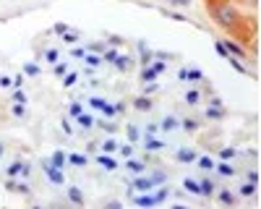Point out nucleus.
<instances>
[{
	"label": "nucleus",
	"instance_id": "obj_1",
	"mask_svg": "<svg viewBox=\"0 0 261 209\" xmlns=\"http://www.w3.org/2000/svg\"><path fill=\"white\" fill-rule=\"evenodd\" d=\"M212 19L217 21L219 26H235L238 24V11H235V5L233 3H227V0H219V3H214L212 5Z\"/></svg>",
	"mask_w": 261,
	"mask_h": 209
},
{
	"label": "nucleus",
	"instance_id": "obj_2",
	"mask_svg": "<svg viewBox=\"0 0 261 209\" xmlns=\"http://www.w3.org/2000/svg\"><path fill=\"white\" fill-rule=\"evenodd\" d=\"M44 173H47V178H50L52 183H63V173H60V167L47 165V167H44Z\"/></svg>",
	"mask_w": 261,
	"mask_h": 209
},
{
	"label": "nucleus",
	"instance_id": "obj_3",
	"mask_svg": "<svg viewBox=\"0 0 261 209\" xmlns=\"http://www.w3.org/2000/svg\"><path fill=\"white\" fill-rule=\"evenodd\" d=\"M97 162H99V165H102L105 170H115V167H118V162H115L112 157H107V154H99Z\"/></svg>",
	"mask_w": 261,
	"mask_h": 209
},
{
	"label": "nucleus",
	"instance_id": "obj_4",
	"mask_svg": "<svg viewBox=\"0 0 261 209\" xmlns=\"http://www.w3.org/2000/svg\"><path fill=\"white\" fill-rule=\"evenodd\" d=\"M152 186H154V183H152L149 178H136V181H133V188H136V191H141V193H144V191H149Z\"/></svg>",
	"mask_w": 261,
	"mask_h": 209
},
{
	"label": "nucleus",
	"instance_id": "obj_5",
	"mask_svg": "<svg viewBox=\"0 0 261 209\" xmlns=\"http://www.w3.org/2000/svg\"><path fill=\"white\" fill-rule=\"evenodd\" d=\"M222 44H225V50H227V52H233L235 58H245V50H243V47H238L235 42H222Z\"/></svg>",
	"mask_w": 261,
	"mask_h": 209
},
{
	"label": "nucleus",
	"instance_id": "obj_6",
	"mask_svg": "<svg viewBox=\"0 0 261 209\" xmlns=\"http://www.w3.org/2000/svg\"><path fill=\"white\" fill-rule=\"evenodd\" d=\"M198 193L212 196V193H214V183H212V181H201V183H198Z\"/></svg>",
	"mask_w": 261,
	"mask_h": 209
},
{
	"label": "nucleus",
	"instance_id": "obj_7",
	"mask_svg": "<svg viewBox=\"0 0 261 209\" xmlns=\"http://www.w3.org/2000/svg\"><path fill=\"white\" fill-rule=\"evenodd\" d=\"M133 107H136V110H144V113H147V110H152V102H149V97H139V100L133 102Z\"/></svg>",
	"mask_w": 261,
	"mask_h": 209
},
{
	"label": "nucleus",
	"instance_id": "obj_8",
	"mask_svg": "<svg viewBox=\"0 0 261 209\" xmlns=\"http://www.w3.org/2000/svg\"><path fill=\"white\" fill-rule=\"evenodd\" d=\"M68 199H71L73 204H84V193L79 188H68Z\"/></svg>",
	"mask_w": 261,
	"mask_h": 209
},
{
	"label": "nucleus",
	"instance_id": "obj_9",
	"mask_svg": "<svg viewBox=\"0 0 261 209\" xmlns=\"http://www.w3.org/2000/svg\"><path fill=\"white\" fill-rule=\"evenodd\" d=\"M65 160L71 162V165H79V167H84V165H87V157H84V154H68Z\"/></svg>",
	"mask_w": 261,
	"mask_h": 209
},
{
	"label": "nucleus",
	"instance_id": "obj_10",
	"mask_svg": "<svg viewBox=\"0 0 261 209\" xmlns=\"http://www.w3.org/2000/svg\"><path fill=\"white\" fill-rule=\"evenodd\" d=\"M178 160H180V162H194L196 154L191 152V149H180V152H178Z\"/></svg>",
	"mask_w": 261,
	"mask_h": 209
},
{
	"label": "nucleus",
	"instance_id": "obj_11",
	"mask_svg": "<svg viewBox=\"0 0 261 209\" xmlns=\"http://www.w3.org/2000/svg\"><path fill=\"white\" fill-rule=\"evenodd\" d=\"M133 201H136V204H139V207H154V204H157V201H154V196H136Z\"/></svg>",
	"mask_w": 261,
	"mask_h": 209
},
{
	"label": "nucleus",
	"instance_id": "obj_12",
	"mask_svg": "<svg viewBox=\"0 0 261 209\" xmlns=\"http://www.w3.org/2000/svg\"><path fill=\"white\" fill-rule=\"evenodd\" d=\"M63 162H65V154L63 152H55V154H52V160H50V165L52 167H63Z\"/></svg>",
	"mask_w": 261,
	"mask_h": 209
},
{
	"label": "nucleus",
	"instance_id": "obj_13",
	"mask_svg": "<svg viewBox=\"0 0 261 209\" xmlns=\"http://www.w3.org/2000/svg\"><path fill=\"white\" fill-rule=\"evenodd\" d=\"M206 118L219 121V118H225V110H222V107H209V110H206Z\"/></svg>",
	"mask_w": 261,
	"mask_h": 209
},
{
	"label": "nucleus",
	"instance_id": "obj_14",
	"mask_svg": "<svg viewBox=\"0 0 261 209\" xmlns=\"http://www.w3.org/2000/svg\"><path fill=\"white\" fill-rule=\"evenodd\" d=\"M251 193H256V183H243L240 186V196H251Z\"/></svg>",
	"mask_w": 261,
	"mask_h": 209
},
{
	"label": "nucleus",
	"instance_id": "obj_15",
	"mask_svg": "<svg viewBox=\"0 0 261 209\" xmlns=\"http://www.w3.org/2000/svg\"><path fill=\"white\" fill-rule=\"evenodd\" d=\"M198 167H201V170H212L214 167L212 157H198Z\"/></svg>",
	"mask_w": 261,
	"mask_h": 209
},
{
	"label": "nucleus",
	"instance_id": "obj_16",
	"mask_svg": "<svg viewBox=\"0 0 261 209\" xmlns=\"http://www.w3.org/2000/svg\"><path fill=\"white\" fill-rule=\"evenodd\" d=\"M126 167L130 170V173H141V170H144V165H141L139 160H128V165H126Z\"/></svg>",
	"mask_w": 261,
	"mask_h": 209
},
{
	"label": "nucleus",
	"instance_id": "obj_17",
	"mask_svg": "<svg viewBox=\"0 0 261 209\" xmlns=\"http://www.w3.org/2000/svg\"><path fill=\"white\" fill-rule=\"evenodd\" d=\"M173 128H178V121H175V118H165V121H162V131H173Z\"/></svg>",
	"mask_w": 261,
	"mask_h": 209
},
{
	"label": "nucleus",
	"instance_id": "obj_18",
	"mask_svg": "<svg viewBox=\"0 0 261 209\" xmlns=\"http://www.w3.org/2000/svg\"><path fill=\"white\" fill-rule=\"evenodd\" d=\"M112 63H115V65H118V68H120V71H128V65H130V61H128V58H120V55H118V58H115V61H112Z\"/></svg>",
	"mask_w": 261,
	"mask_h": 209
},
{
	"label": "nucleus",
	"instance_id": "obj_19",
	"mask_svg": "<svg viewBox=\"0 0 261 209\" xmlns=\"http://www.w3.org/2000/svg\"><path fill=\"white\" fill-rule=\"evenodd\" d=\"M165 144H162V141H159V139H149L147 141V149H149V152H157V149H162Z\"/></svg>",
	"mask_w": 261,
	"mask_h": 209
},
{
	"label": "nucleus",
	"instance_id": "obj_20",
	"mask_svg": "<svg viewBox=\"0 0 261 209\" xmlns=\"http://www.w3.org/2000/svg\"><path fill=\"white\" fill-rule=\"evenodd\" d=\"M79 123H81V128H91V125H94V121H91V115H79Z\"/></svg>",
	"mask_w": 261,
	"mask_h": 209
},
{
	"label": "nucleus",
	"instance_id": "obj_21",
	"mask_svg": "<svg viewBox=\"0 0 261 209\" xmlns=\"http://www.w3.org/2000/svg\"><path fill=\"white\" fill-rule=\"evenodd\" d=\"M89 104H91V107H94V110H102L107 102L102 100V97H91V100H89Z\"/></svg>",
	"mask_w": 261,
	"mask_h": 209
},
{
	"label": "nucleus",
	"instance_id": "obj_22",
	"mask_svg": "<svg viewBox=\"0 0 261 209\" xmlns=\"http://www.w3.org/2000/svg\"><path fill=\"white\" fill-rule=\"evenodd\" d=\"M84 58H87V63L91 65V68H97V65L102 63V61H99V55H94V52H89V55H84Z\"/></svg>",
	"mask_w": 261,
	"mask_h": 209
},
{
	"label": "nucleus",
	"instance_id": "obj_23",
	"mask_svg": "<svg viewBox=\"0 0 261 209\" xmlns=\"http://www.w3.org/2000/svg\"><path fill=\"white\" fill-rule=\"evenodd\" d=\"M183 186H186L191 193H198V183H196V181H191V178H186V181H183Z\"/></svg>",
	"mask_w": 261,
	"mask_h": 209
},
{
	"label": "nucleus",
	"instance_id": "obj_24",
	"mask_svg": "<svg viewBox=\"0 0 261 209\" xmlns=\"http://www.w3.org/2000/svg\"><path fill=\"white\" fill-rule=\"evenodd\" d=\"M102 149H105V152H115V149H118V141H115V139H107L105 144H102Z\"/></svg>",
	"mask_w": 261,
	"mask_h": 209
},
{
	"label": "nucleus",
	"instance_id": "obj_25",
	"mask_svg": "<svg viewBox=\"0 0 261 209\" xmlns=\"http://www.w3.org/2000/svg\"><path fill=\"white\" fill-rule=\"evenodd\" d=\"M217 170H219V175H227V178H230V175L235 173V170L230 167V165H225V162H222V165H217Z\"/></svg>",
	"mask_w": 261,
	"mask_h": 209
},
{
	"label": "nucleus",
	"instance_id": "obj_26",
	"mask_svg": "<svg viewBox=\"0 0 261 209\" xmlns=\"http://www.w3.org/2000/svg\"><path fill=\"white\" fill-rule=\"evenodd\" d=\"M141 79H144V81H154V79H157V73L152 71V68H144V71H141Z\"/></svg>",
	"mask_w": 261,
	"mask_h": 209
},
{
	"label": "nucleus",
	"instance_id": "obj_27",
	"mask_svg": "<svg viewBox=\"0 0 261 209\" xmlns=\"http://www.w3.org/2000/svg\"><path fill=\"white\" fill-rule=\"evenodd\" d=\"M214 50H217V52H219V55H222V58H225V61H227V58H230V52L225 50V44H222V42H214Z\"/></svg>",
	"mask_w": 261,
	"mask_h": 209
},
{
	"label": "nucleus",
	"instance_id": "obj_28",
	"mask_svg": "<svg viewBox=\"0 0 261 209\" xmlns=\"http://www.w3.org/2000/svg\"><path fill=\"white\" fill-rule=\"evenodd\" d=\"M24 73H26V76H37V73H40V65L29 63V65H26V68H24Z\"/></svg>",
	"mask_w": 261,
	"mask_h": 209
},
{
	"label": "nucleus",
	"instance_id": "obj_29",
	"mask_svg": "<svg viewBox=\"0 0 261 209\" xmlns=\"http://www.w3.org/2000/svg\"><path fill=\"white\" fill-rule=\"evenodd\" d=\"M219 157H222V160H230V157H235V149H219Z\"/></svg>",
	"mask_w": 261,
	"mask_h": 209
},
{
	"label": "nucleus",
	"instance_id": "obj_30",
	"mask_svg": "<svg viewBox=\"0 0 261 209\" xmlns=\"http://www.w3.org/2000/svg\"><path fill=\"white\" fill-rule=\"evenodd\" d=\"M219 201H225V204H233L235 196H233V193H227V191H222V193H219Z\"/></svg>",
	"mask_w": 261,
	"mask_h": 209
},
{
	"label": "nucleus",
	"instance_id": "obj_31",
	"mask_svg": "<svg viewBox=\"0 0 261 209\" xmlns=\"http://www.w3.org/2000/svg\"><path fill=\"white\" fill-rule=\"evenodd\" d=\"M165 68H167V63H162V61H157L154 65H152V71H154V73H165Z\"/></svg>",
	"mask_w": 261,
	"mask_h": 209
},
{
	"label": "nucleus",
	"instance_id": "obj_32",
	"mask_svg": "<svg viewBox=\"0 0 261 209\" xmlns=\"http://www.w3.org/2000/svg\"><path fill=\"white\" fill-rule=\"evenodd\" d=\"M186 102H188V104H196V102H198V92H188V94H186Z\"/></svg>",
	"mask_w": 261,
	"mask_h": 209
},
{
	"label": "nucleus",
	"instance_id": "obj_33",
	"mask_svg": "<svg viewBox=\"0 0 261 209\" xmlns=\"http://www.w3.org/2000/svg\"><path fill=\"white\" fill-rule=\"evenodd\" d=\"M165 178H167L165 173H154V175L149 178V181H152V183H165Z\"/></svg>",
	"mask_w": 261,
	"mask_h": 209
},
{
	"label": "nucleus",
	"instance_id": "obj_34",
	"mask_svg": "<svg viewBox=\"0 0 261 209\" xmlns=\"http://www.w3.org/2000/svg\"><path fill=\"white\" fill-rule=\"evenodd\" d=\"M227 61H230V63H233V68H235V71H240V73H245V65H240V63H238V61H235V58H227Z\"/></svg>",
	"mask_w": 261,
	"mask_h": 209
},
{
	"label": "nucleus",
	"instance_id": "obj_35",
	"mask_svg": "<svg viewBox=\"0 0 261 209\" xmlns=\"http://www.w3.org/2000/svg\"><path fill=\"white\" fill-rule=\"evenodd\" d=\"M73 84H76V73H68L65 81H63V86H73Z\"/></svg>",
	"mask_w": 261,
	"mask_h": 209
},
{
	"label": "nucleus",
	"instance_id": "obj_36",
	"mask_svg": "<svg viewBox=\"0 0 261 209\" xmlns=\"http://www.w3.org/2000/svg\"><path fill=\"white\" fill-rule=\"evenodd\" d=\"M21 167H24V165H19V162H13V165L8 167V175H16V173H21Z\"/></svg>",
	"mask_w": 261,
	"mask_h": 209
},
{
	"label": "nucleus",
	"instance_id": "obj_37",
	"mask_svg": "<svg viewBox=\"0 0 261 209\" xmlns=\"http://www.w3.org/2000/svg\"><path fill=\"white\" fill-rule=\"evenodd\" d=\"M63 40H65V42H68V44H73V42H76V40H79V37H76V34H73V32H65V34H63Z\"/></svg>",
	"mask_w": 261,
	"mask_h": 209
},
{
	"label": "nucleus",
	"instance_id": "obj_38",
	"mask_svg": "<svg viewBox=\"0 0 261 209\" xmlns=\"http://www.w3.org/2000/svg\"><path fill=\"white\" fill-rule=\"evenodd\" d=\"M183 125H186V131H196V128H198L196 121H183Z\"/></svg>",
	"mask_w": 261,
	"mask_h": 209
},
{
	"label": "nucleus",
	"instance_id": "obj_39",
	"mask_svg": "<svg viewBox=\"0 0 261 209\" xmlns=\"http://www.w3.org/2000/svg\"><path fill=\"white\" fill-rule=\"evenodd\" d=\"M128 139H130V141H139V131H136L133 125H130V128H128Z\"/></svg>",
	"mask_w": 261,
	"mask_h": 209
},
{
	"label": "nucleus",
	"instance_id": "obj_40",
	"mask_svg": "<svg viewBox=\"0 0 261 209\" xmlns=\"http://www.w3.org/2000/svg\"><path fill=\"white\" fill-rule=\"evenodd\" d=\"M81 113H84V110H81V104H71V115H73V118H79Z\"/></svg>",
	"mask_w": 261,
	"mask_h": 209
},
{
	"label": "nucleus",
	"instance_id": "obj_41",
	"mask_svg": "<svg viewBox=\"0 0 261 209\" xmlns=\"http://www.w3.org/2000/svg\"><path fill=\"white\" fill-rule=\"evenodd\" d=\"M115 58H118V52H115V50H107L105 52V61H115Z\"/></svg>",
	"mask_w": 261,
	"mask_h": 209
},
{
	"label": "nucleus",
	"instance_id": "obj_42",
	"mask_svg": "<svg viewBox=\"0 0 261 209\" xmlns=\"http://www.w3.org/2000/svg\"><path fill=\"white\" fill-rule=\"evenodd\" d=\"M165 196H167V188H162V191H157V193H154V201H162Z\"/></svg>",
	"mask_w": 261,
	"mask_h": 209
},
{
	"label": "nucleus",
	"instance_id": "obj_43",
	"mask_svg": "<svg viewBox=\"0 0 261 209\" xmlns=\"http://www.w3.org/2000/svg\"><path fill=\"white\" fill-rule=\"evenodd\" d=\"M188 79H194V81H198V79H201V71H188Z\"/></svg>",
	"mask_w": 261,
	"mask_h": 209
},
{
	"label": "nucleus",
	"instance_id": "obj_44",
	"mask_svg": "<svg viewBox=\"0 0 261 209\" xmlns=\"http://www.w3.org/2000/svg\"><path fill=\"white\" fill-rule=\"evenodd\" d=\"M47 61H50V63H55V61H58V52H55V50H50V52H47Z\"/></svg>",
	"mask_w": 261,
	"mask_h": 209
},
{
	"label": "nucleus",
	"instance_id": "obj_45",
	"mask_svg": "<svg viewBox=\"0 0 261 209\" xmlns=\"http://www.w3.org/2000/svg\"><path fill=\"white\" fill-rule=\"evenodd\" d=\"M0 86H13V81L8 76H3V79H0Z\"/></svg>",
	"mask_w": 261,
	"mask_h": 209
},
{
	"label": "nucleus",
	"instance_id": "obj_46",
	"mask_svg": "<svg viewBox=\"0 0 261 209\" xmlns=\"http://www.w3.org/2000/svg\"><path fill=\"white\" fill-rule=\"evenodd\" d=\"M55 32H58V34H65V32H68V26H65V24H58V26H55Z\"/></svg>",
	"mask_w": 261,
	"mask_h": 209
},
{
	"label": "nucleus",
	"instance_id": "obj_47",
	"mask_svg": "<svg viewBox=\"0 0 261 209\" xmlns=\"http://www.w3.org/2000/svg\"><path fill=\"white\" fill-rule=\"evenodd\" d=\"M73 58H84V50L81 47H73Z\"/></svg>",
	"mask_w": 261,
	"mask_h": 209
},
{
	"label": "nucleus",
	"instance_id": "obj_48",
	"mask_svg": "<svg viewBox=\"0 0 261 209\" xmlns=\"http://www.w3.org/2000/svg\"><path fill=\"white\" fill-rule=\"evenodd\" d=\"M16 102H19V104H24V102H26V97L21 94V92H16Z\"/></svg>",
	"mask_w": 261,
	"mask_h": 209
},
{
	"label": "nucleus",
	"instance_id": "obj_49",
	"mask_svg": "<svg viewBox=\"0 0 261 209\" xmlns=\"http://www.w3.org/2000/svg\"><path fill=\"white\" fill-rule=\"evenodd\" d=\"M248 181L251 183H259V173H248Z\"/></svg>",
	"mask_w": 261,
	"mask_h": 209
},
{
	"label": "nucleus",
	"instance_id": "obj_50",
	"mask_svg": "<svg viewBox=\"0 0 261 209\" xmlns=\"http://www.w3.org/2000/svg\"><path fill=\"white\" fill-rule=\"evenodd\" d=\"M243 3H259V0H243Z\"/></svg>",
	"mask_w": 261,
	"mask_h": 209
},
{
	"label": "nucleus",
	"instance_id": "obj_51",
	"mask_svg": "<svg viewBox=\"0 0 261 209\" xmlns=\"http://www.w3.org/2000/svg\"><path fill=\"white\" fill-rule=\"evenodd\" d=\"M0 157H3V144H0Z\"/></svg>",
	"mask_w": 261,
	"mask_h": 209
}]
</instances>
